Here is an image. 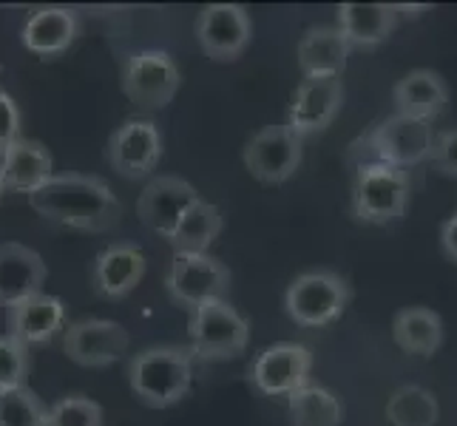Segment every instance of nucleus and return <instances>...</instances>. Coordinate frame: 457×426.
<instances>
[{
	"instance_id": "1",
	"label": "nucleus",
	"mask_w": 457,
	"mask_h": 426,
	"mask_svg": "<svg viewBox=\"0 0 457 426\" xmlns=\"http://www.w3.org/2000/svg\"><path fill=\"white\" fill-rule=\"evenodd\" d=\"M29 205L46 222L80 233H108L122 219V202L114 196L112 185L83 173H54L29 196Z\"/></svg>"
},
{
	"instance_id": "2",
	"label": "nucleus",
	"mask_w": 457,
	"mask_h": 426,
	"mask_svg": "<svg viewBox=\"0 0 457 426\" xmlns=\"http://www.w3.org/2000/svg\"><path fill=\"white\" fill-rule=\"evenodd\" d=\"M131 392L151 409H168L179 404L194 384L191 347L165 344L148 347L129 361Z\"/></svg>"
},
{
	"instance_id": "3",
	"label": "nucleus",
	"mask_w": 457,
	"mask_h": 426,
	"mask_svg": "<svg viewBox=\"0 0 457 426\" xmlns=\"http://www.w3.org/2000/svg\"><path fill=\"white\" fill-rule=\"evenodd\" d=\"M435 137H437L435 125L429 120L392 114L353 142V156L364 154L370 160L361 163H386L409 171L429 160L435 148Z\"/></svg>"
},
{
	"instance_id": "4",
	"label": "nucleus",
	"mask_w": 457,
	"mask_h": 426,
	"mask_svg": "<svg viewBox=\"0 0 457 426\" xmlns=\"http://www.w3.org/2000/svg\"><path fill=\"white\" fill-rule=\"evenodd\" d=\"M409 171L386 163H358L353 180V216L364 225L398 222L409 208Z\"/></svg>"
},
{
	"instance_id": "5",
	"label": "nucleus",
	"mask_w": 457,
	"mask_h": 426,
	"mask_svg": "<svg viewBox=\"0 0 457 426\" xmlns=\"http://www.w3.org/2000/svg\"><path fill=\"white\" fill-rule=\"evenodd\" d=\"M350 284L333 271H307L290 281L285 310L298 327H327L350 305Z\"/></svg>"
},
{
	"instance_id": "6",
	"label": "nucleus",
	"mask_w": 457,
	"mask_h": 426,
	"mask_svg": "<svg viewBox=\"0 0 457 426\" xmlns=\"http://www.w3.org/2000/svg\"><path fill=\"white\" fill-rule=\"evenodd\" d=\"M191 353L202 361H225L245 353L250 341V324L228 298L191 310L187 319Z\"/></svg>"
},
{
	"instance_id": "7",
	"label": "nucleus",
	"mask_w": 457,
	"mask_h": 426,
	"mask_svg": "<svg viewBox=\"0 0 457 426\" xmlns=\"http://www.w3.org/2000/svg\"><path fill=\"white\" fill-rule=\"evenodd\" d=\"M165 290L185 310L225 302L230 290V271L211 254H173L165 273Z\"/></svg>"
},
{
	"instance_id": "8",
	"label": "nucleus",
	"mask_w": 457,
	"mask_h": 426,
	"mask_svg": "<svg viewBox=\"0 0 457 426\" xmlns=\"http://www.w3.org/2000/svg\"><path fill=\"white\" fill-rule=\"evenodd\" d=\"M182 86V71L168 52H134L122 66V91L143 112H160Z\"/></svg>"
},
{
	"instance_id": "9",
	"label": "nucleus",
	"mask_w": 457,
	"mask_h": 426,
	"mask_svg": "<svg viewBox=\"0 0 457 426\" xmlns=\"http://www.w3.org/2000/svg\"><path fill=\"white\" fill-rule=\"evenodd\" d=\"M302 137H295L287 125H267L247 139L242 151L245 168L250 177H256L264 185H281L287 182L302 165L304 146Z\"/></svg>"
},
{
	"instance_id": "10",
	"label": "nucleus",
	"mask_w": 457,
	"mask_h": 426,
	"mask_svg": "<svg viewBox=\"0 0 457 426\" xmlns=\"http://www.w3.org/2000/svg\"><path fill=\"white\" fill-rule=\"evenodd\" d=\"M253 38L250 12L239 4H211L196 18V40L204 57L216 63H233L245 54Z\"/></svg>"
},
{
	"instance_id": "11",
	"label": "nucleus",
	"mask_w": 457,
	"mask_h": 426,
	"mask_svg": "<svg viewBox=\"0 0 457 426\" xmlns=\"http://www.w3.org/2000/svg\"><path fill=\"white\" fill-rule=\"evenodd\" d=\"M108 165L125 180H145L162 160V131L148 117H131L108 137Z\"/></svg>"
},
{
	"instance_id": "12",
	"label": "nucleus",
	"mask_w": 457,
	"mask_h": 426,
	"mask_svg": "<svg viewBox=\"0 0 457 426\" xmlns=\"http://www.w3.org/2000/svg\"><path fill=\"white\" fill-rule=\"evenodd\" d=\"M131 344L129 330L112 319H80L62 333V353L80 367H112Z\"/></svg>"
},
{
	"instance_id": "13",
	"label": "nucleus",
	"mask_w": 457,
	"mask_h": 426,
	"mask_svg": "<svg viewBox=\"0 0 457 426\" xmlns=\"http://www.w3.org/2000/svg\"><path fill=\"white\" fill-rule=\"evenodd\" d=\"M312 353L310 347L295 341H281L262 350L250 367V381L264 396H290V392L310 384Z\"/></svg>"
},
{
	"instance_id": "14",
	"label": "nucleus",
	"mask_w": 457,
	"mask_h": 426,
	"mask_svg": "<svg viewBox=\"0 0 457 426\" xmlns=\"http://www.w3.org/2000/svg\"><path fill=\"white\" fill-rule=\"evenodd\" d=\"M202 196L191 182H185L179 177H154L148 180V185L137 199V216L145 228H151L154 233H160L162 239L170 242L179 219Z\"/></svg>"
},
{
	"instance_id": "15",
	"label": "nucleus",
	"mask_w": 457,
	"mask_h": 426,
	"mask_svg": "<svg viewBox=\"0 0 457 426\" xmlns=\"http://www.w3.org/2000/svg\"><path fill=\"white\" fill-rule=\"evenodd\" d=\"M344 103V86L338 77H321V80H304L295 88L290 112H287V129L295 137L319 134L333 125Z\"/></svg>"
},
{
	"instance_id": "16",
	"label": "nucleus",
	"mask_w": 457,
	"mask_h": 426,
	"mask_svg": "<svg viewBox=\"0 0 457 426\" xmlns=\"http://www.w3.org/2000/svg\"><path fill=\"white\" fill-rule=\"evenodd\" d=\"M145 254L137 245L129 242H117L100 250V256L94 259L91 267V288L100 298L108 302H117L129 293L137 290V284L145 276Z\"/></svg>"
},
{
	"instance_id": "17",
	"label": "nucleus",
	"mask_w": 457,
	"mask_h": 426,
	"mask_svg": "<svg viewBox=\"0 0 457 426\" xmlns=\"http://www.w3.org/2000/svg\"><path fill=\"white\" fill-rule=\"evenodd\" d=\"M54 177V160L49 148L37 139H14L0 154V188L14 194H35Z\"/></svg>"
},
{
	"instance_id": "18",
	"label": "nucleus",
	"mask_w": 457,
	"mask_h": 426,
	"mask_svg": "<svg viewBox=\"0 0 457 426\" xmlns=\"http://www.w3.org/2000/svg\"><path fill=\"white\" fill-rule=\"evenodd\" d=\"M46 262L37 250L18 242L0 245V307H14L26 298L43 293L46 284Z\"/></svg>"
},
{
	"instance_id": "19",
	"label": "nucleus",
	"mask_w": 457,
	"mask_h": 426,
	"mask_svg": "<svg viewBox=\"0 0 457 426\" xmlns=\"http://www.w3.org/2000/svg\"><path fill=\"white\" fill-rule=\"evenodd\" d=\"M6 327H9L6 336L21 341L23 347L46 344L66 327V305L57 296L37 293L6 310Z\"/></svg>"
},
{
	"instance_id": "20",
	"label": "nucleus",
	"mask_w": 457,
	"mask_h": 426,
	"mask_svg": "<svg viewBox=\"0 0 457 426\" xmlns=\"http://www.w3.org/2000/svg\"><path fill=\"white\" fill-rule=\"evenodd\" d=\"M80 35V18L74 9L66 6H46L29 14L23 23L21 40L31 54L54 57L62 54Z\"/></svg>"
},
{
	"instance_id": "21",
	"label": "nucleus",
	"mask_w": 457,
	"mask_h": 426,
	"mask_svg": "<svg viewBox=\"0 0 457 426\" xmlns=\"http://www.w3.org/2000/svg\"><path fill=\"white\" fill-rule=\"evenodd\" d=\"M295 57L304 80H321V77H338L341 80L346 57H350V43L341 38L338 29L312 26L298 40Z\"/></svg>"
},
{
	"instance_id": "22",
	"label": "nucleus",
	"mask_w": 457,
	"mask_h": 426,
	"mask_svg": "<svg viewBox=\"0 0 457 426\" xmlns=\"http://www.w3.org/2000/svg\"><path fill=\"white\" fill-rule=\"evenodd\" d=\"M392 103L398 114L415 117V120H435L446 112L449 105V86L446 80L432 69H415L392 88Z\"/></svg>"
},
{
	"instance_id": "23",
	"label": "nucleus",
	"mask_w": 457,
	"mask_h": 426,
	"mask_svg": "<svg viewBox=\"0 0 457 426\" xmlns=\"http://www.w3.org/2000/svg\"><path fill=\"white\" fill-rule=\"evenodd\" d=\"M398 26L395 4H341L338 6V31L341 38L358 49L381 46Z\"/></svg>"
},
{
	"instance_id": "24",
	"label": "nucleus",
	"mask_w": 457,
	"mask_h": 426,
	"mask_svg": "<svg viewBox=\"0 0 457 426\" xmlns=\"http://www.w3.org/2000/svg\"><path fill=\"white\" fill-rule=\"evenodd\" d=\"M392 338L406 355L429 358L444 344V322L429 307H403L392 322Z\"/></svg>"
},
{
	"instance_id": "25",
	"label": "nucleus",
	"mask_w": 457,
	"mask_h": 426,
	"mask_svg": "<svg viewBox=\"0 0 457 426\" xmlns=\"http://www.w3.org/2000/svg\"><path fill=\"white\" fill-rule=\"evenodd\" d=\"M219 233H222V213H219L216 205L199 199L185 211L170 236L173 254H208Z\"/></svg>"
},
{
	"instance_id": "26",
	"label": "nucleus",
	"mask_w": 457,
	"mask_h": 426,
	"mask_svg": "<svg viewBox=\"0 0 457 426\" xmlns=\"http://www.w3.org/2000/svg\"><path fill=\"white\" fill-rule=\"evenodd\" d=\"M290 423L293 426H341L344 404L336 392L319 384H304L287 396Z\"/></svg>"
},
{
	"instance_id": "27",
	"label": "nucleus",
	"mask_w": 457,
	"mask_h": 426,
	"mask_svg": "<svg viewBox=\"0 0 457 426\" xmlns=\"http://www.w3.org/2000/svg\"><path fill=\"white\" fill-rule=\"evenodd\" d=\"M384 413L392 426H435L440 418V404L427 387L403 384L386 398Z\"/></svg>"
},
{
	"instance_id": "28",
	"label": "nucleus",
	"mask_w": 457,
	"mask_h": 426,
	"mask_svg": "<svg viewBox=\"0 0 457 426\" xmlns=\"http://www.w3.org/2000/svg\"><path fill=\"white\" fill-rule=\"evenodd\" d=\"M46 409L49 406H43L29 387L0 392V426H43Z\"/></svg>"
},
{
	"instance_id": "29",
	"label": "nucleus",
	"mask_w": 457,
	"mask_h": 426,
	"mask_svg": "<svg viewBox=\"0 0 457 426\" xmlns=\"http://www.w3.org/2000/svg\"><path fill=\"white\" fill-rule=\"evenodd\" d=\"M43 426H103V406L86 396L60 398L46 409Z\"/></svg>"
},
{
	"instance_id": "30",
	"label": "nucleus",
	"mask_w": 457,
	"mask_h": 426,
	"mask_svg": "<svg viewBox=\"0 0 457 426\" xmlns=\"http://www.w3.org/2000/svg\"><path fill=\"white\" fill-rule=\"evenodd\" d=\"M29 378V347L12 336H0V392L26 387Z\"/></svg>"
},
{
	"instance_id": "31",
	"label": "nucleus",
	"mask_w": 457,
	"mask_h": 426,
	"mask_svg": "<svg viewBox=\"0 0 457 426\" xmlns=\"http://www.w3.org/2000/svg\"><path fill=\"white\" fill-rule=\"evenodd\" d=\"M432 165L446 173V177H457V129L440 131L435 137V148H432Z\"/></svg>"
},
{
	"instance_id": "32",
	"label": "nucleus",
	"mask_w": 457,
	"mask_h": 426,
	"mask_svg": "<svg viewBox=\"0 0 457 426\" xmlns=\"http://www.w3.org/2000/svg\"><path fill=\"white\" fill-rule=\"evenodd\" d=\"M14 139H21V108L6 91H0V154H4Z\"/></svg>"
},
{
	"instance_id": "33",
	"label": "nucleus",
	"mask_w": 457,
	"mask_h": 426,
	"mask_svg": "<svg viewBox=\"0 0 457 426\" xmlns=\"http://www.w3.org/2000/svg\"><path fill=\"white\" fill-rule=\"evenodd\" d=\"M440 247H444L446 259H452L457 264V213L449 216L444 228H440Z\"/></svg>"
},
{
	"instance_id": "34",
	"label": "nucleus",
	"mask_w": 457,
	"mask_h": 426,
	"mask_svg": "<svg viewBox=\"0 0 457 426\" xmlns=\"http://www.w3.org/2000/svg\"><path fill=\"white\" fill-rule=\"evenodd\" d=\"M395 12L401 14H409V18H418V14H423V12H429V6H395Z\"/></svg>"
},
{
	"instance_id": "35",
	"label": "nucleus",
	"mask_w": 457,
	"mask_h": 426,
	"mask_svg": "<svg viewBox=\"0 0 457 426\" xmlns=\"http://www.w3.org/2000/svg\"><path fill=\"white\" fill-rule=\"evenodd\" d=\"M0 196H4V188H0Z\"/></svg>"
}]
</instances>
